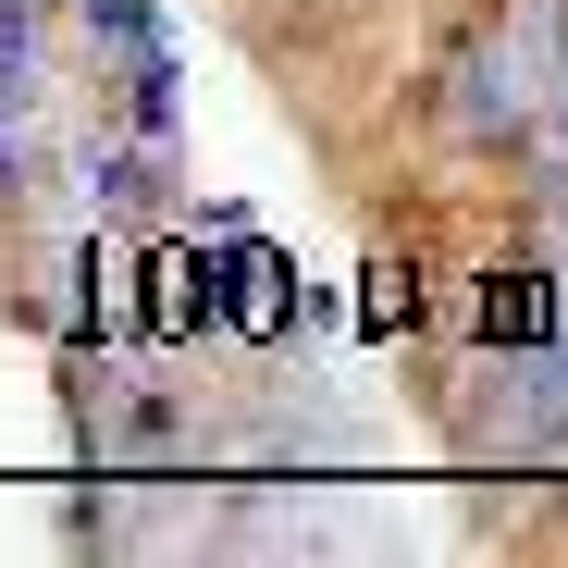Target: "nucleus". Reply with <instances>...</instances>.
<instances>
[{
	"label": "nucleus",
	"instance_id": "5",
	"mask_svg": "<svg viewBox=\"0 0 568 568\" xmlns=\"http://www.w3.org/2000/svg\"><path fill=\"white\" fill-rule=\"evenodd\" d=\"M13 185H26V149H13V136H0V199H13Z\"/></svg>",
	"mask_w": 568,
	"mask_h": 568
},
{
	"label": "nucleus",
	"instance_id": "1",
	"mask_svg": "<svg viewBox=\"0 0 568 568\" xmlns=\"http://www.w3.org/2000/svg\"><path fill=\"white\" fill-rule=\"evenodd\" d=\"M544 74H556V0H507L495 26H469V50L445 62V136L457 149H519L544 124Z\"/></svg>",
	"mask_w": 568,
	"mask_h": 568
},
{
	"label": "nucleus",
	"instance_id": "2",
	"mask_svg": "<svg viewBox=\"0 0 568 568\" xmlns=\"http://www.w3.org/2000/svg\"><path fill=\"white\" fill-rule=\"evenodd\" d=\"M223 247H199L211 260V334H247V346H272L284 322H310V284H297V260L284 247H260L247 223H211Z\"/></svg>",
	"mask_w": 568,
	"mask_h": 568
},
{
	"label": "nucleus",
	"instance_id": "3",
	"mask_svg": "<svg viewBox=\"0 0 568 568\" xmlns=\"http://www.w3.org/2000/svg\"><path fill=\"white\" fill-rule=\"evenodd\" d=\"M556 334H568V272L507 260V272L469 284V346H483V358H531V346H556Z\"/></svg>",
	"mask_w": 568,
	"mask_h": 568
},
{
	"label": "nucleus",
	"instance_id": "4",
	"mask_svg": "<svg viewBox=\"0 0 568 568\" xmlns=\"http://www.w3.org/2000/svg\"><path fill=\"white\" fill-rule=\"evenodd\" d=\"M358 322H371V334H408V322H420V272H408V260H384V272H371V310H358Z\"/></svg>",
	"mask_w": 568,
	"mask_h": 568
}]
</instances>
